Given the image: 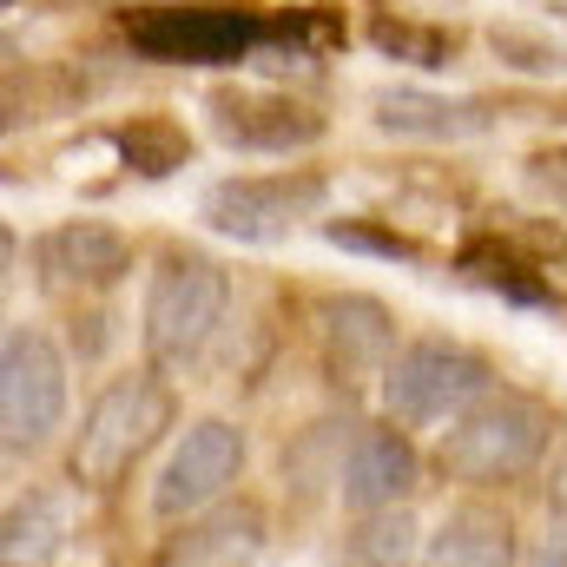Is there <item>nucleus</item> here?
Returning a JSON list of instances; mask_svg holds the SVG:
<instances>
[{"label": "nucleus", "instance_id": "5701e85b", "mask_svg": "<svg viewBox=\"0 0 567 567\" xmlns=\"http://www.w3.org/2000/svg\"><path fill=\"white\" fill-rule=\"evenodd\" d=\"M522 185H528L535 198H548V205H567V145L535 152V158L522 165Z\"/></svg>", "mask_w": 567, "mask_h": 567}, {"label": "nucleus", "instance_id": "9b49d317", "mask_svg": "<svg viewBox=\"0 0 567 567\" xmlns=\"http://www.w3.org/2000/svg\"><path fill=\"white\" fill-rule=\"evenodd\" d=\"M33 271H40L47 290L93 297V290H113V284L133 271V238L120 225H106V218H66V225L40 231Z\"/></svg>", "mask_w": 567, "mask_h": 567}, {"label": "nucleus", "instance_id": "f8f14e48", "mask_svg": "<svg viewBox=\"0 0 567 567\" xmlns=\"http://www.w3.org/2000/svg\"><path fill=\"white\" fill-rule=\"evenodd\" d=\"M317 337H323V363L337 383H383V370L396 363V317L390 303L363 297V290H337L317 303Z\"/></svg>", "mask_w": 567, "mask_h": 567}, {"label": "nucleus", "instance_id": "9d476101", "mask_svg": "<svg viewBox=\"0 0 567 567\" xmlns=\"http://www.w3.org/2000/svg\"><path fill=\"white\" fill-rule=\"evenodd\" d=\"M205 120L218 145L231 152H303L323 140V113H310L290 93H265V86H212Z\"/></svg>", "mask_w": 567, "mask_h": 567}, {"label": "nucleus", "instance_id": "f3484780", "mask_svg": "<svg viewBox=\"0 0 567 567\" xmlns=\"http://www.w3.org/2000/svg\"><path fill=\"white\" fill-rule=\"evenodd\" d=\"M423 528L410 508H390V515H357V528L343 535V555L337 567H416L423 561Z\"/></svg>", "mask_w": 567, "mask_h": 567}, {"label": "nucleus", "instance_id": "dca6fc26", "mask_svg": "<svg viewBox=\"0 0 567 567\" xmlns=\"http://www.w3.org/2000/svg\"><path fill=\"white\" fill-rule=\"evenodd\" d=\"M73 482L66 488H27L0 515V567H53L73 535Z\"/></svg>", "mask_w": 567, "mask_h": 567}, {"label": "nucleus", "instance_id": "4be33fe9", "mask_svg": "<svg viewBox=\"0 0 567 567\" xmlns=\"http://www.w3.org/2000/svg\"><path fill=\"white\" fill-rule=\"evenodd\" d=\"M522 567H567V475L555 482V495H548V508H542L535 542L522 548Z\"/></svg>", "mask_w": 567, "mask_h": 567}, {"label": "nucleus", "instance_id": "7ed1b4c3", "mask_svg": "<svg viewBox=\"0 0 567 567\" xmlns=\"http://www.w3.org/2000/svg\"><path fill=\"white\" fill-rule=\"evenodd\" d=\"M231 317V278L225 265L198 258V251H172L152 284H145V303H140V350H145V370L158 377H192L205 363V350L218 343Z\"/></svg>", "mask_w": 567, "mask_h": 567}, {"label": "nucleus", "instance_id": "aec40b11", "mask_svg": "<svg viewBox=\"0 0 567 567\" xmlns=\"http://www.w3.org/2000/svg\"><path fill=\"white\" fill-rule=\"evenodd\" d=\"M462 271H468L475 284H488V290H502V297H515V303H548V284L522 278V265H515V258H502V251H468V258H462Z\"/></svg>", "mask_w": 567, "mask_h": 567}, {"label": "nucleus", "instance_id": "b1692460", "mask_svg": "<svg viewBox=\"0 0 567 567\" xmlns=\"http://www.w3.org/2000/svg\"><path fill=\"white\" fill-rule=\"evenodd\" d=\"M330 245H350V251H377V258H416L403 238H383V231H363V225H323Z\"/></svg>", "mask_w": 567, "mask_h": 567}, {"label": "nucleus", "instance_id": "4468645a", "mask_svg": "<svg viewBox=\"0 0 567 567\" xmlns=\"http://www.w3.org/2000/svg\"><path fill=\"white\" fill-rule=\"evenodd\" d=\"M416 567H522V535H515L508 508H495L482 495H462L429 528Z\"/></svg>", "mask_w": 567, "mask_h": 567}, {"label": "nucleus", "instance_id": "0eeeda50", "mask_svg": "<svg viewBox=\"0 0 567 567\" xmlns=\"http://www.w3.org/2000/svg\"><path fill=\"white\" fill-rule=\"evenodd\" d=\"M251 462V442L231 416H198L178 429V442L165 449L158 475H152V522L178 528L192 515H212L218 502H231L238 475Z\"/></svg>", "mask_w": 567, "mask_h": 567}, {"label": "nucleus", "instance_id": "1a4fd4ad", "mask_svg": "<svg viewBox=\"0 0 567 567\" xmlns=\"http://www.w3.org/2000/svg\"><path fill=\"white\" fill-rule=\"evenodd\" d=\"M423 482V455L410 442L403 423H357L343 442V468H337V502L350 515H390V508H410Z\"/></svg>", "mask_w": 567, "mask_h": 567}, {"label": "nucleus", "instance_id": "f257e3e1", "mask_svg": "<svg viewBox=\"0 0 567 567\" xmlns=\"http://www.w3.org/2000/svg\"><path fill=\"white\" fill-rule=\"evenodd\" d=\"M172 423H178L172 377L126 370V377L100 383V396L86 403V416H80L73 442H66V482L80 495H120L126 475L165 442Z\"/></svg>", "mask_w": 567, "mask_h": 567}, {"label": "nucleus", "instance_id": "2eb2a0df", "mask_svg": "<svg viewBox=\"0 0 567 567\" xmlns=\"http://www.w3.org/2000/svg\"><path fill=\"white\" fill-rule=\"evenodd\" d=\"M488 126H495V106L488 100H449V93H416V86L377 93V133H390V140L455 145V140L488 133Z\"/></svg>", "mask_w": 567, "mask_h": 567}, {"label": "nucleus", "instance_id": "423d86ee", "mask_svg": "<svg viewBox=\"0 0 567 567\" xmlns=\"http://www.w3.org/2000/svg\"><path fill=\"white\" fill-rule=\"evenodd\" d=\"M330 205V178L310 165H284V172H238L198 192V225L231 238V245H278L303 218H317Z\"/></svg>", "mask_w": 567, "mask_h": 567}, {"label": "nucleus", "instance_id": "6ab92c4d", "mask_svg": "<svg viewBox=\"0 0 567 567\" xmlns=\"http://www.w3.org/2000/svg\"><path fill=\"white\" fill-rule=\"evenodd\" d=\"M370 40L383 47V53H396V60H410V66H449V33H435V27H416V20H377L370 27Z\"/></svg>", "mask_w": 567, "mask_h": 567}, {"label": "nucleus", "instance_id": "39448f33", "mask_svg": "<svg viewBox=\"0 0 567 567\" xmlns=\"http://www.w3.org/2000/svg\"><path fill=\"white\" fill-rule=\"evenodd\" d=\"M66 403H73L66 350L33 323H7V337H0V449H7V462L40 455L66 429Z\"/></svg>", "mask_w": 567, "mask_h": 567}, {"label": "nucleus", "instance_id": "412c9836", "mask_svg": "<svg viewBox=\"0 0 567 567\" xmlns=\"http://www.w3.org/2000/svg\"><path fill=\"white\" fill-rule=\"evenodd\" d=\"M488 40H495V53H502L515 73H567V47H555V40H535V33H522V27H495Z\"/></svg>", "mask_w": 567, "mask_h": 567}, {"label": "nucleus", "instance_id": "6e6552de", "mask_svg": "<svg viewBox=\"0 0 567 567\" xmlns=\"http://www.w3.org/2000/svg\"><path fill=\"white\" fill-rule=\"evenodd\" d=\"M126 40L158 66H231L265 40V20L238 7H140L126 13Z\"/></svg>", "mask_w": 567, "mask_h": 567}, {"label": "nucleus", "instance_id": "ddd939ff", "mask_svg": "<svg viewBox=\"0 0 567 567\" xmlns=\"http://www.w3.org/2000/svg\"><path fill=\"white\" fill-rule=\"evenodd\" d=\"M265 548H271V522H265L258 502L238 495V502H218L212 515L178 522V528L158 542L152 567H258Z\"/></svg>", "mask_w": 567, "mask_h": 567}, {"label": "nucleus", "instance_id": "20e7f679", "mask_svg": "<svg viewBox=\"0 0 567 567\" xmlns=\"http://www.w3.org/2000/svg\"><path fill=\"white\" fill-rule=\"evenodd\" d=\"M383 416L403 429H449L495 390V363L455 337H410L383 370Z\"/></svg>", "mask_w": 567, "mask_h": 567}, {"label": "nucleus", "instance_id": "f03ea898", "mask_svg": "<svg viewBox=\"0 0 567 567\" xmlns=\"http://www.w3.org/2000/svg\"><path fill=\"white\" fill-rule=\"evenodd\" d=\"M548 442H555V410L528 390L495 383L475 410H462L435 435V475L468 495L515 488L548 462Z\"/></svg>", "mask_w": 567, "mask_h": 567}, {"label": "nucleus", "instance_id": "a211bd4d", "mask_svg": "<svg viewBox=\"0 0 567 567\" xmlns=\"http://www.w3.org/2000/svg\"><path fill=\"white\" fill-rule=\"evenodd\" d=\"M120 152H126V165H133L140 178H165V172H178V165L192 158V140H185L178 120L145 113L133 126H120Z\"/></svg>", "mask_w": 567, "mask_h": 567}]
</instances>
